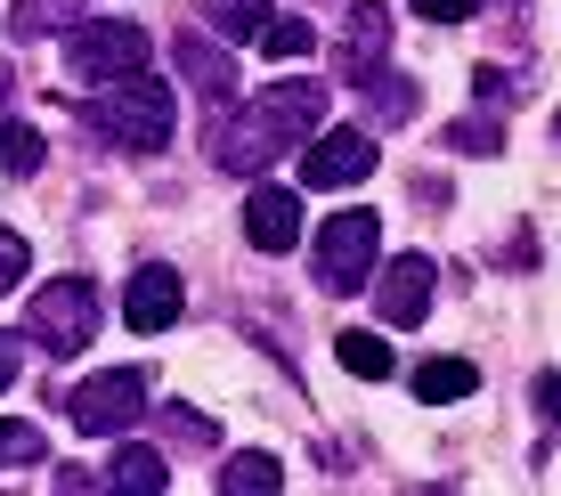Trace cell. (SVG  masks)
Masks as SVG:
<instances>
[{"label": "cell", "mask_w": 561, "mask_h": 496, "mask_svg": "<svg viewBox=\"0 0 561 496\" xmlns=\"http://www.w3.org/2000/svg\"><path fill=\"white\" fill-rule=\"evenodd\" d=\"M325 123V82H277L261 90V106H244L220 130V171H268L285 147H301Z\"/></svg>", "instance_id": "6da1fadb"}, {"label": "cell", "mask_w": 561, "mask_h": 496, "mask_svg": "<svg viewBox=\"0 0 561 496\" xmlns=\"http://www.w3.org/2000/svg\"><path fill=\"white\" fill-rule=\"evenodd\" d=\"M82 123L99 130V139L130 147V155H154V147H171V123H180V106H171V82H147V73H130V82H106V99L82 106Z\"/></svg>", "instance_id": "7a4b0ae2"}, {"label": "cell", "mask_w": 561, "mask_h": 496, "mask_svg": "<svg viewBox=\"0 0 561 496\" xmlns=\"http://www.w3.org/2000/svg\"><path fill=\"white\" fill-rule=\"evenodd\" d=\"M25 342H42L49 358H82L90 342H99V285H90V277L42 285L33 310H25Z\"/></svg>", "instance_id": "3957f363"}, {"label": "cell", "mask_w": 561, "mask_h": 496, "mask_svg": "<svg viewBox=\"0 0 561 496\" xmlns=\"http://www.w3.org/2000/svg\"><path fill=\"white\" fill-rule=\"evenodd\" d=\"M139 66H147V33L130 25V16H82V25L66 33V73L90 82V90L130 82Z\"/></svg>", "instance_id": "277c9868"}, {"label": "cell", "mask_w": 561, "mask_h": 496, "mask_svg": "<svg viewBox=\"0 0 561 496\" xmlns=\"http://www.w3.org/2000/svg\"><path fill=\"white\" fill-rule=\"evenodd\" d=\"M375 253H382V220L375 212H334L318 228V285L325 293H366V277H375Z\"/></svg>", "instance_id": "5b68a950"}, {"label": "cell", "mask_w": 561, "mask_h": 496, "mask_svg": "<svg viewBox=\"0 0 561 496\" xmlns=\"http://www.w3.org/2000/svg\"><path fill=\"white\" fill-rule=\"evenodd\" d=\"M66 415H73V431H90V440H114V431H130L147 415V374L139 367L90 374V383L66 391Z\"/></svg>", "instance_id": "8992f818"}, {"label": "cell", "mask_w": 561, "mask_h": 496, "mask_svg": "<svg viewBox=\"0 0 561 496\" xmlns=\"http://www.w3.org/2000/svg\"><path fill=\"white\" fill-rule=\"evenodd\" d=\"M375 163H382V147L366 139V130H309L301 139V187H358V180H375Z\"/></svg>", "instance_id": "52a82bcc"}, {"label": "cell", "mask_w": 561, "mask_h": 496, "mask_svg": "<svg viewBox=\"0 0 561 496\" xmlns=\"http://www.w3.org/2000/svg\"><path fill=\"white\" fill-rule=\"evenodd\" d=\"M180 310H187V285H180V269H163V261L130 269V285H123V318H130L139 334H163V326H180Z\"/></svg>", "instance_id": "ba28073f"}, {"label": "cell", "mask_w": 561, "mask_h": 496, "mask_svg": "<svg viewBox=\"0 0 561 496\" xmlns=\"http://www.w3.org/2000/svg\"><path fill=\"white\" fill-rule=\"evenodd\" d=\"M432 285H439L432 261H423V253H399V261H391V277L375 285L382 326H423V318H432Z\"/></svg>", "instance_id": "9c48e42d"}, {"label": "cell", "mask_w": 561, "mask_h": 496, "mask_svg": "<svg viewBox=\"0 0 561 496\" xmlns=\"http://www.w3.org/2000/svg\"><path fill=\"white\" fill-rule=\"evenodd\" d=\"M382 49H391V9L358 0L351 25H342V42H334V73L342 82H366V73H382Z\"/></svg>", "instance_id": "30bf717a"}, {"label": "cell", "mask_w": 561, "mask_h": 496, "mask_svg": "<svg viewBox=\"0 0 561 496\" xmlns=\"http://www.w3.org/2000/svg\"><path fill=\"white\" fill-rule=\"evenodd\" d=\"M244 237H253L261 253H294V244H301V196L253 187V204H244Z\"/></svg>", "instance_id": "8fae6325"}, {"label": "cell", "mask_w": 561, "mask_h": 496, "mask_svg": "<svg viewBox=\"0 0 561 496\" xmlns=\"http://www.w3.org/2000/svg\"><path fill=\"white\" fill-rule=\"evenodd\" d=\"M171 57H180V73H187V82L204 90V99H228V90H237V66H228V57L211 49L204 33H196V25H187L180 42H171Z\"/></svg>", "instance_id": "7c38bea8"}, {"label": "cell", "mask_w": 561, "mask_h": 496, "mask_svg": "<svg viewBox=\"0 0 561 496\" xmlns=\"http://www.w3.org/2000/svg\"><path fill=\"white\" fill-rule=\"evenodd\" d=\"M472 391H480L472 358H432V367H415V399L423 407H448V399H472Z\"/></svg>", "instance_id": "4fadbf2b"}, {"label": "cell", "mask_w": 561, "mask_h": 496, "mask_svg": "<svg viewBox=\"0 0 561 496\" xmlns=\"http://www.w3.org/2000/svg\"><path fill=\"white\" fill-rule=\"evenodd\" d=\"M106 488H139V496H163V488H171V464H163L154 448H123V455L106 464Z\"/></svg>", "instance_id": "5bb4252c"}, {"label": "cell", "mask_w": 561, "mask_h": 496, "mask_svg": "<svg viewBox=\"0 0 561 496\" xmlns=\"http://www.w3.org/2000/svg\"><path fill=\"white\" fill-rule=\"evenodd\" d=\"M334 358L358 374V383H382V374H391V342L382 334H334Z\"/></svg>", "instance_id": "9a60e30c"}, {"label": "cell", "mask_w": 561, "mask_h": 496, "mask_svg": "<svg viewBox=\"0 0 561 496\" xmlns=\"http://www.w3.org/2000/svg\"><path fill=\"white\" fill-rule=\"evenodd\" d=\"M253 488L261 496L285 488V472H277V455H268V448L261 455H228V472H220V496H253Z\"/></svg>", "instance_id": "2e32d148"}, {"label": "cell", "mask_w": 561, "mask_h": 496, "mask_svg": "<svg viewBox=\"0 0 561 496\" xmlns=\"http://www.w3.org/2000/svg\"><path fill=\"white\" fill-rule=\"evenodd\" d=\"M253 42H261V57H309V49H318V25H309V16H277V9H268V25L253 33Z\"/></svg>", "instance_id": "e0dca14e"}, {"label": "cell", "mask_w": 561, "mask_h": 496, "mask_svg": "<svg viewBox=\"0 0 561 496\" xmlns=\"http://www.w3.org/2000/svg\"><path fill=\"white\" fill-rule=\"evenodd\" d=\"M66 16H82V0H16V42H42V33H57Z\"/></svg>", "instance_id": "ac0fdd59"}, {"label": "cell", "mask_w": 561, "mask_h": 496, "mask_svg": "<svg viewBox=\"0 0 561 496\" xmlns=\"http://www.w3.org/2000/svg\"><path fill=\"white\" fill-rule=\"evenodd\" d=\"M0 171H9V180H33V171H42V130L0 123Z\"/></svg>", "instance_id": "d6986e66"}, {"label": "cell", "mask_w": 561, "mask_h": 496, "mask_svg": "<svg viewBox=\"0 0 561 496\" xmlns=\"http://www.w3.org/2000/svg\"><path fill=\"white\" fill-rule=\"evenodd\" d=\"M211 33H228V42H253V33L268 25V9H261V0H211Z\"/></svg>", "instance_id": "ffe728a7"}, {"label": "cell", "mask_w": 561, "mask_h": 496, "mask_svg": "<svg viewBox=\"0 0 561 496\" xmlns=\"http://www.w3.org/2000/svg\"><path fill=\"white\" fill-rule=\"evenodd\" d=\"M366 90H375V114H382V123H408V114H415V82H408V73L382 66V73H366Z\"/></svg>", "instance_id": "44dd1931"}, {"label": "cell", "mask_w": 561, "mask_h": 496, "mask_svg": "<svg viewBox=\"0 0 561 496\" xmlns=\"http://www.w3.org/2000/svg\"><path fill=\"white\" fill-rule=\"evenodd\" d=\"M448 147H456V155H496V147H505V123H496V114H472V123H448Z\"/></svg>", "instance_id": "7402d4cb"}, {"label": "cell", "mask_w": 561, "mask_h": 496, "mask_svg": "<svg viewBox=\"0 0 561 496\" xmlns=\"http://www.w3.org/2000/svg\"><path fill=\"white\" fill-rule=\"evenodd\" d=\"M472 82H480V106H489V114H505V106L520 99V90H529V82H520V73H513V66H480V73H472Z\"/></svg>", "instance_id": "603a6c76"}, {"label": "cell", "mask_w": 561, "mask_h": 496, "mask_svg": "<svg viewBox=\"0 0 561 496\" xmlns=\"http://www.w3.org/2000/svg\"><path fill=\"white\" fill-rule=\"evenodd\" d=\"M49 455V440L33 424H0V464H42Z\"/></svg>", "instance_id": "cb8c5ba5"}, {"label": "cell", "mask_w": 561, "mask_h": 496, "mask_svg": "<svg viewBox=\"0 0 561 496\" xmlns=\"http://www.w3.org/2000/svg\"><path fill=\"white\" fill-rule=\"evenodd\" d=\"M163 424H171V440H180V448H211V440H220V431H211V415H196V407H171Z\"/></svg>", "instance_id": "d4e9b609"}, {"label": "cell", "mask_w": 561, "mask_h": 496, "mask_svg": "<svg viewBox=\"0 0 561 496\" xmlns=\"http://www.w3.org/2000/svg\"><path fill=\"white\" fill-rule=\"evenodd\" d=\"M25 261H33V253H25V237H9V228H0V293L25 277Z\"/></svg>", "instance_id": "484cf974"}, {"label": "cell", "mask_w": 561, "mask_h": 496, "mask_svg": "<svg viewBox=\"0 0 561 496\" xmlns=\"http://www.w3.org/2000/svg\"><path fill=\"white\" fill-rule=\"evenodd\" d=\"M415 16H439V25H463V16H480V0H415Z\"/></svg>", "instance_id": "4316f807"}, {"label": "cell", "mask_w": 561, "mask_h": 496, "mask_svg": "<svg viewBox=\"0 0 561 496\" xmlns=\"http://www.w3.org/2000/svg\"><path fill=\"white\" fill-rule=\"evenodd\" d=\"M49 488H73V496H90V488H106V472H90V464H66V472H49Z\"/></svg>", "instance_id": "83f0119b"}, {"label": "cell", "mask_w": 561, "mask_h": 496, "mask_svg": "<svg viewBox=\"0 0 561 496\" xmlns=\"http://www.w3.org/2000/svg\"><path fill=\"white\" fill-rule=\"evenodd\" d=\"M16 367H25V350H16V334H0V391L16 383Z\"/></svg>", "instance_id": "f1b7e54d"}, {"label": "cell", "mask_w": 561, "mask_h": 496, "mask_svg": "<svg viewBox=\"0 0 561 496\" xmlns=\"http://www.w3.org/2000/svg\"><path fill=\"white\" fill-rule=\"evenodd\" d=\"M537 399H546V415L561 424V374H546V383H537Z\"/></svg>", "instance_id": "f546056e"}, {"label": "cell", "mask_w": 561, "mask_h": 496, "mask_svg": "<svg viewBox=\"0 0 561 496\" xmlns=\"http://www.w3.org/2000/svg\"><path fill=\"white\" fill-rule=\"evenodd\" d=\"M9 99H16V73H9V66H0V106H9Z\"/></svg>", "instance_id": "4dcf8cb0"}, {"label": "cell", "mask_w": 561, "mask_h": 496, "mask_svg": "<svg viewBox=\"0 0 561 496\" xmlns=\"http://www.w3.org/2000/svg\"><path fill=\"white\" fill-rule=\"evenodd\" d=\"M553 139H561V114H553Z\"/></svg>", "instance_id": "1f68e13d"}]
</instances>
